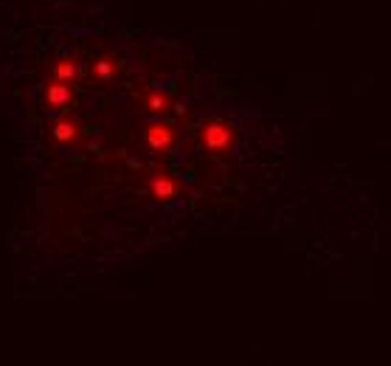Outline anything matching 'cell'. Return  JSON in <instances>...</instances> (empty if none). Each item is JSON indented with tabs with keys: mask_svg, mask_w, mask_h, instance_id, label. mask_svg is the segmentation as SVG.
<instances>
[{
	"mask_svg": "<svg viewBox=\"0 0 391 366\" xmlns=\"http://www.w3.org/2000/svg\"><path fill=\"white\" fill-rule=\"evenodd\" d=\"M197 139H200V147L208 155H228L236 147L239 130H236L234 121H228V118H206L200 125Z\"/></svg>",
	"mask_w": 391,
	"mask_h": 366,
	"instance_id": "6da1fadb",
	"label": "cell"
},
{
	"mask_svg": "<svg viewBox=\"0 0 391 366\" xmlns=\"http://www.w3.org/2000/svg\"><path fill=\"white\" fill-rule=\"evenodd\" d=\"M178 139H180V133L169 121H152L147 127V147L152 153H169L178 144Z\"/></svg>",
	"mask_w": 391,
	"mask_h": 366,
	"instance_id": "7a4b0ae2",
	"label": "cell"
},
{
	"mask_svg": "<svg viewBox=\"0 0 391 366\" xmlns=\"http://www.w3.org/2000/svg\"><path fill=\"white\" fill-rule=\"evenodd\" d=\"M150 195L158 203H172V200L180 197V181L172 178V175H155L150 181Z\"/></svg>",
	"mask_w": 391,
	"mask_h": 366,
	"instance_id": "3957f363",
	"label": "cell"
},
{
	"mask_svg": "<svg viewBox=\"0 0 391 366\" xmlns=\"http://www.w3.org/2000/svg\"><path fill=\"white\" fill-rule=\"evenodd\" d=\"M43 101H45V107L48 110H65L71 101H73V90L68 87V82H51L48 87H45V93H43Z\"/></svg>",
	"mask_w": 391,
	"mask_h": 366,
	"instance_id": "277c9868",
	"label": "cell"
},
{
	"mask_svg": "<svg viewBox=\"0 0 391 366\" xmlns=\"http://www.w3.org/2000/svg\"><path fill=\"white\" fill-rule=\"evenodd\" d=\"M51 133H54V139H57L59 144H71V141L79 139V125H76L73 118H59Z\"/></svg>",
	"mask_w": 391,
	"mask_h": 366,
	"instance_id": "5b68a950",
	"label": "cell"
},
{
	"mask_svg": "<svg viewBox=\"0 0 391 366\" xmlns=\"http://www.w3.org/2000/svg\"><path fill=\"white\" fill-rule=\"evenodd\" d=\"M169 107H172V99H169L164 90H152V93L147 96V113H150V115H164Z\"/></svg>",
	"mask_w": 391,
	"mask_h": 366,
	"instance_id": "8992f818",
	"label": "cell"
},
{
	"mask_svg": "<svg viewBox=\"0 0 391 366\" xmlns=\"http://www.w3.org/2000/svg\"><path fill=\"white\" fill-rule=\"evenodd\" d=\"M79 76V65H76V59H59L57 65H54V79H59V82H73Z\"/></svg>",
	"mask_w": 391,
	"mask_h": 366,
	"instance_id": "52a82bcc",
	"label": "cell"
},
{
	"mask_svg": "<svg viewBox=\"0 0 391 366\" xmlns=\"http://www.w3.org/2000/svg\"><path fill=\"white\" fill-rule=\"evenodd\" d=\"M93 76H96V79H101V82H107V79H113V76H115V65H113L107 57H101V59H96V62H93Z\"/></svg>",
	"mask_w": 391,
	"mask_h": 366,
	"instance_id": "ba28073f",
	"label": "cell"
}]
</instances>
